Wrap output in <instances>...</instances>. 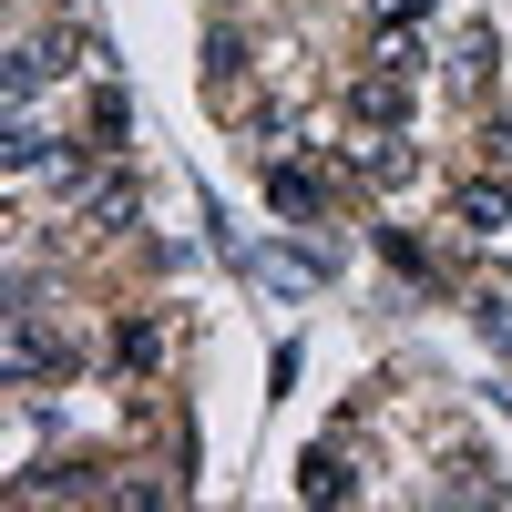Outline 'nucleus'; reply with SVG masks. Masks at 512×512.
<instances>
[{
    "instance_id": "nucleus-1",
    "label": "nucleus",
    "mask_w": 512,
    "mask_h": 512,
    "mask_svg": "<svg viewBox=\"0 0 512 512\" xmlns=\"http://www.w3.org/2000/svg\"><path fill=\"white\" fill-rule=\"evenodd\" d=\"M0 379H11V390L62 379V338L41 328V308H11V328H0Z\"/></svg>"
},
{
    "instance_id": "nucleus-2",
    "label": "nucleus",
    "mask_w": 512,
    "mask_h": 512,
    "mask_svg": "<svg viewBox=\"0 0 512 512\" xmlns=\"http://www.w3.org/2000/svg\"><path fill=\"white\" fill-rule=\"evenodd\" d=\"M134 175H123V164H103V175H72V216L82 226H134Z\"/></svg>"
},
{
    "instance_id": "nucleus-3",
    "label": "nucleus",
    "mask_w": 512,
    "mask_h": 512,
    "mask_svg": "<svg viewBox=\"0 0 512 512\" xmlns=\"http://www.w3.org/2000/svg\"><path fill=\"white\" fill-rule=\"evenodd\" d=\"M349 113H359V123H379V134H400V123H410V72H400V62L359 72V82H349Z\"/></svg>"
},
{
    "instance_id": "nucleus-4",
    "label": "nucleus",
    "mask_w": 512,
    "mask_h": 512,
    "mask_svg": "<svg viewBox=\"0 0 512 512\" xmlns=\"http://www.w3.org/2000/svg\"><path fill=\"white\" fill-rule=\"evenodd\" d=\"M267 205L297 216V226H318V216H328V185L308 175V164H267Z\"/></svg>"
},
{
    "instance_id": "nucleus-5",
    "label": "nucleus",
    "mask_w": 512,
    "mask_h": 512,
    "mask_svg": "<svg viewBox=\"0 0 512 512\" xmlns=\"http://www.w3.org/2000/svg\"><path fill=\"white\" fill-rule=\"evenodd\" d=\"M297 492H308V502H349V492H359V472L318 441V451H308V472H297Z\"/></svg>"
},
{
    "instance_id": "nucleus-6",
    "label": "nucleus",
    "mask_w": 512,
    "mask_h": 512,
    "mask_svg": "<svg viewBox=\"0 0 512 512\" xmlns=\"http://www.w3.org/2000/svg\"><path fill=\"white\" fill-rule=\"evenodd\" d=\"M441 502H502V472L461 451V461H451V482H441Z\"/></svg>"
},
{
    "instance_id": "nucleus-7",
    "label": "nucleus",
    "mask_w": 512,
    "mask_h": 512,
    "mask_svg": "<svg viewBox=\"0 0 512 512\" xmlns=\"http://www.w3.org/2000/svg\"><path fill=\"white\" fill-rule=\"evenodd\" d=\"M246 277H267V287H287V297H308L328 267H308V256H246Z\"/></svg>"
},
{
    "instance_id": "nucleus-8",
    "label": "nucleus",
    "mask_w": 512,
    "mask_h": 512,
    "mask_svg": "<svg viewBox=\"0 0 512 512\" xmlns=\"http://www.w3.org/2000/svg\"><path fill=\"white\" fill-rule=\"evenodd\" d=\"M113 359H123V369H154V359H164V328H154V318H123V328H113Z\"/></svg>"
},
{
    "instance_id": "nucleus-9",
    "label": "nucleus",
    "mask_w": 512,
    "mask_h": 512,
    "mask_svg": "<svg viewBox=\"0 0 512 512\" xmlns=\"http://www.w3.org/2000/svg\"><path fill=\"white\" fill-rule=\"evenodd\" d=\"M502 216H512L502 185H461V226H472V236H502Z\"/></svg>"
},
{
    "instance_id": "nucleus-10",
    "label": "nucleus",
    "mask_w": 512,
    "mask_h": 512,
    "mask_svg": "<svg viewBox=\"0 0 512 512\" xmlns=\"http://www.w3.org/2000/svg\"><path fill=\"white\" fill-rule=\"evenodd\" d=\"M461 82H492V31H461V52H451Z\"/></svg>"
},
{
    "instance_id": "nucleus-11",
    "label": "nucleus",
    "mask_w": 512,
    "mask_h": 512,
    "mask_svg": "<svg viewBox=\"0 0 512 512\" xmlns=\"http://www.w3.org/2000/svg\"><path fill=\"white\" fill-rule=\"evenodd\" d=\"M0 154H11V164H52V134H41V123H21V113H11V144H0Z\"/></svg>"
},
{
    "instance_id": "nucleus-12",
    "label": "nucleus",
    "mask_w": 512,
    "mask_h": 512,
    "mask_svg": "<svg viewBox=\"0 0 512 512\" xmlns=\"http://www.w3.org/2000/svg\"><path fill=\"white\" fill-rule=\"evenodd\" d=\"M379 11H390V21H420V11H431V0H379Z\"/></svg>"
}]
</instances>
